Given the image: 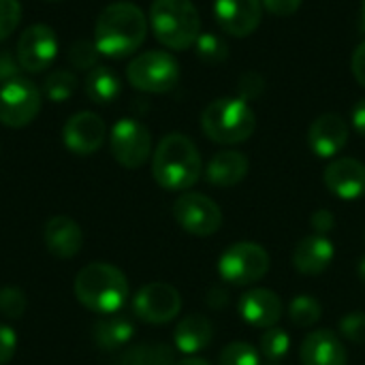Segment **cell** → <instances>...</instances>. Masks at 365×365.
Wrapping results in <instances>:
<instances>
[{
    "mask_svg": "<svg viewBox=\"0 0 365 365\" xmlns=\"http://www.w3.org/2000/svg\"><path fill=\"white\" fill-rule=\"evenodd\" d=\"M361 11H364V21H365V0H364V6H361Z\"/></svg>",
    "mask_w": 365,
    "mask_h": 365,
    "instance_id": "obj_44",
    "label": "cell"
},
{
    "mask_svg": "<svg viewBox=\"0 0 365 365\" xmlns=\"http://www.w3.org/2000/svg\"><path fill=\"white\" fill-rule=\"evenodd\" d=\"M77 302L96 314H115L128 299V280L111 263H90L75 278Z\"/></svg>",
    "mask_w": 365,
    "mask_h": 365,
    "instance_id": "obj_3",
    "label": "cell"
},
{
    "mask_svg": "<svg viewBox=\"0 0 365 365\" xmlns=\"http://www.w3.org/2000/svg\"><path fill=\"white\" fill-rule=\"evenodd\" d=\"M269 272V255L261 244L237 242L227 248L218 261V274L225 282L246 287L259 282Z\"/></svg>",
    "mask_w": 365,
    "mask_h": 365,
    "instance_id": "obj_7",
    "label": "cell"
},
{
    "mask_svg": "<svg viewBox=\"0 0 365 365\" xmlns=\"http://www.w3.org/2000/svg\"><path fill=\"white\" fill-rule=\"evenodd\" d=\"M17 336L9 325H0V365H6L15 357Z\"/></svg>",
    "mask_w": 365,
    "mask_h": 365,
    "instance_id": "obj_35",
    "label": "cell"
},
{
    "mask_svg": "<svg viewBox=\"0 0 365 365\" xmlns=\"http://www.w3.org/2000/svg\"><path fill=\"white\" fill-rule=\"evenodd\" d=\"M115 365H175V357L167 344H139L124 351Z\"/></svg>",
    "mask_w": 365,
    "mask_h": 365,
    "instance_id": "obj_25",
    "label": "cell"
},
{
    "mask_svg": "<svg viewBox=\"0 0 365 365\" xmlns=\"http://www.w3.org/2000/svg\"><path fill=\"white\" fill-rule=\"evenodd\" d=\"M195 51H197L199 60L205 64H220L229 58L227 43L218 34H210V32L199 34V38L195 43Z\"/></svg>",
    "mask_w": 365,
    "mask_h": 365,
    "instance_id": "obj_28",
    "label": "cell"
},
{
    "mask_svg": "<svg viewBox=\"0 0 365 365\" xmlns=\"http://www.w3.org/2000/svg\"><path fill=\"white\" fill-rule=\"evenodd\" d=\"M58 56V36L51 26L47 24H32L28 26L15 47V58L26 73H43L53 64Z\"/></svg>",
    "mask_w": 365,
    "mask_h": 365,
    "instance_id": "obj_11",
    "label": "cell"
},
{
    "mask_svg": "<svg viewBox=\"0 0 365 365\" xmlns=\"http://www.w3.org/2000/svg\"><path fill=\"white\" fill-rule=\"evenodd\" d=\"M340 331L353 344H365V312H351L340 321Z\"/></svg>",
    "mask_w": 365,
    "mask_h": 365,
    "instance_id": "obj_34",
    "label": "cell"
},
{
    "mask_svg": "<svg viewBox=\"0 0 365 365\" xmlns=\"http://www.w3.org/2000/svg\"><path fill=\"white\" fill-rule=\"evenodd\" d=\"M43 92L26 77L0 83V124L6 128L28 126L41 111Z\"/></svg>",
    "mask_w": 365,
    "mask_h": 365,
    "instance_id": "obj_8",
    "label": "cell"
},
{
    "mask_svg": "<svg viewBox=\"0 0 365 365\" xmlns=\"http://www.w3.org/2000/svg\"><path fill=\"white\" fill-rule=\"evenodd\" d=\"M220 365H261V355L248 342H233L222 349Z\"/></svg>",
    "mask_w": 365,
    "mask_h": 365,
    "instance_id": "obj_30",
    "label": "cell"
},
{
    "mask_svg": "<svg viewBox=\"0 0 365 365\" xmlns=\"http://www.w3.org/2000/svg\"><path fill=\"white\" fill-rule=\"evenodd\" d=\"M98 49L94 41H75L68 49V62L75 68H94L98 62Z\"/></svg>",
    "mask_w": 365,
    "mask_h": 365,
    "instance_id": "obj_32",
    "label": "cell"
},
{
    "mask_svg": "<svg viewBox=\"0 0 365 365\" xmlns=\"http://www.w3.org/2000/svg\"><path fill=\"white\" fill-rule=\"evenodd\" d=\"M43 240L56 259H73L83 246V231L73 218L53 216L45 225Z\"/></svg>",
    "mask_w": 365,
    "mask_h": 365,
    "instance_id": "obj_19",
    "label": "cell"
},
{
    "mask_svg": "<svg viewBox=\"0 0 365 365\" xmlns=\"http://www.w3.org/2000/svg\"><path fill=\"white\" fill-rule=\"evenodd\" d=\"M359 276H361V278L365 280V259L361 261V263H359Z\"/></svg>",
    "mask_w": 365,
    "mask_h": 365,
    "instance_id": "obj_43",
    "label": "cell"
},
{
    "mask_svg": "<svg viewBox=\"0 0 365 365\" xmlns=\"http://www.w3.org/2000/svg\"><path fill=\"white\" fill-rule=\"evenodd\" d=\"M351 122H353V128H355L359 135H364L365 137V98L357 101V105L353 107Z\"/></svg>",
    "mask_w": 365,
    "mask_h": 365,
    "instance_id": "obj_40",
    "label": "cell"
},
{
    "mask_svg": "<svg viewBox=\"0 0 365 365\" xmlns=\"http://www.w3.org/2000/svg\"><path fill=\"white\" fill-rule=\"evenodd\" d=\"M148 36V17L133 2L107 4L94 24V45L101 56L126 58L135 53Z\"/></svg>",
    "mask_w": 365,
    "mask_h": 365,
    "instance_id": "obj_1",
    "label": "cell"
},
{
    "mask_svg": "<svg viewBox=\"0 0 365 365\" xmlns=\"http://www.w3.org/2000/svg\"><path fill=\"white\" fill-rule=\"evenodd\" d=\"M175 365H210L205 359H199V357H188V359H184V361H180V364Z\"/></svg>",
    "mask_w": 365,
    "mask_h": 365,
    "instance_id": "obj_42",
    "label": "cell"
},
{
    "mask_svg": "<svg viewBox=\"0 0 365 365\" xmlns=\"http://www.w3.org/2000/svg\"><path fill=\"white\" fill-rule=\"evenodd\" d=\"M351 68H353V75L355 79L365 88V41L357 45V49L353 51V58H351Z\"/></svg>",
    "mask_w": 365,
    "mask_h": 365,
    "instance_id": "obj_39",
    "label": "cell"
},
{
    "mask_svg": "<svg viewBox=\"0 0 365 365\" xmlns=\"http://www.w3.org/2000/svg\"><path fill=\"white\" fill-rule=\"evenodd\" d=\"M267 365H280V364H274V361H269V364H267Z\"/></svg>",
    "mask_w": 365,
    "mask_h": 365,
    "instance_id": "obj_45",
    "label": "cell"
},
{
    "mask_svg": "<svg viewBox=\"0 0 365 365\" xmlns=\"http://www.w3.org/2000/svg\"><path fill=\"white\" fill-rule=\"evenodd\" d=\"M248 175V158L235 150H222L205 165V180L218 188L237 186Z\"/></svg>",
    "mask_w": 365,
    "mask_h": 365,
    "instance_id": "obj_20",
    "label": "cell"
},
{
    "mask_svg": "<svg viewBox=\"0 0 365 365\" xmlns=\"http://www.w3.org/2000/svg\"><path fill=\"white\" fill-rule=\"evenodd\" d=\"M321 314H323V308H321L319 299L312 297V295H297L289 306L291 323L297 325V327H304V329L319 323Z\"/></svg>",
    "mask_w": 365,
    "mask_h": 365,
    "instance_id": "obj_27",
    "label": "cell"
},
{
    "mask_svg": "<svg viewBox=\"0 0 365 365\" xmlns=\"http://www.w3.org/2000/svg\"><path fill=\"white\" fill-rule=\"evenodd\" d=\"M299 359L302 365H346V349L334 331L319 329L302 342Z\"/></svg>",
    "mask_w": 365,
    "mask_h": 365,
    "instance_id": "obj_18",
    "label": "cell"
},
{
    "mask_svg": "<svg viewBox=\"0 0 365 365\" xmlns=\"http://www.w3.org/2000/svg\"><path fill=\"white\" fill-rule=\"evenodd\" d=\"M242 319L257 329H272L282 317V299L269 289H252L240 297Z\"/></svg>",
    "mask_w": 365,
    "mask_h": 365,
    "instance_id": "obj_17",
    "label": "cell"
},
{
    "mask_svg": "<svg viewBox=\"0 0 365 365\" xmlns=\"http://www.w3.org/2000/svg\"><path fill=\"white\" fill-rule=\"evenodd\" d=\"M263 15L261 0H214V17L218 26L231 36H250Z\"/></svg>",
    "mask_w": 365,
    "mask_h": 365,
    "instance_id": "obj_14",
    "label": "cell"
},
{
    "mask_svg": "<svg viewBox=\"0 0 365 365\" xmlns=\"http://www.w3.org/2000/svg\"><path fill=\"white\" fill-rule=\"evenodd\" d=\"M201 128L207 139L220 145H235L252 137L257 115L244 98H216L201 113Z\"/></svg>",
    "mask_w": 365,
    "mask_h": 365,
    "instance_id": "obj_5",
    "label": "cell"
},
{
    "mask_svg": "<svg viewBox=\"0 0 365 365\" xmlns=\"http://www.w3.org/2000/svg\"><path fill=\"white\" fill-rule=\"evenodd\" d=\"M214 340V325L203 314H188L184 317L173 334L175 349L184 355H197L205 351Z\"/></svg>",
    "mask_w": 365,
    "mask_h": 365,
    "instance_id": "obj_22",
    "label": "cell"
},
{
    "mask_svg": "<svg viewBox=\"0 0 365 365\" xmlns=\"http://www.w3.org/2000/svg\"><path fill=\"white\" fill-rule=\"evenodd\" d=\"M203 163L197 145L182 133L160 139L152 156V175L165 190H188L201 178Z\"/></svg>",
    "mask_w": 365,
    "mask_h": 365,
    "instance_id": "obj_2",
    "label": "cell"
},
{
    "mask_svg": "<svg viewBox=\"0 0 365 365\" xmlns=\"http://www.w3.org/2000/svg\"><path fill=\"white\" fill-rule=\"evenodd\" d=\"M47 2H60V0H47Z\"/></svg>",
    "mask_w": 365,
    "mask_h": 365,
    "instance_id": "obj_46",
    "label": "cell"
},
{
    "mask_svg": "<svg viewBox=\"0 0 365 365\" xmlns=\"http://www.w3.org/2000/svg\"><path fill=\"white\" fill-rule=\"evenodd\" d=\"M83 88H86V96L96 105H109L122 92L120 77L109 66H98V64L90 68Z\"/></svg>",
    "mask_w": 365,
    "mask_h": 365,
    "instance_id": "obj_24",
    "label": "cell"
},
{
    "mask_svg": "<svg viewBox=\"0 0 365 365\" xmlns=\"http://www.w3.org/2000/svg\"><path fill=\"white\" fill-rule=\"evenodd\" d=\"M137 319L150 325H165L173 321L182 310L180 291L167 282H150L141 287L133 299Z\"/></svg>",
    "mask_w": 365,
    "mask_h": 365,
    "instance_id": "obj_12",
    "label": "cell"
},
{
    "mask_svg": "<svg viewBox=\"0 0 365 365\" xmlns=\"http://www.w3.org/2000/svg\"><path fill=\"white\" fill-rule=\"evenodd\" d=\"M109 148L118 165L124 169H139L152 154V135L139 120L122 118L111 126Z\"/></svg>",
    "mask_w": 365,
    "mask_h": 365,
    "instance_id": "obj_9",
    "label": "cell"
},
{
    "mask_svg": "<svg viewBox=\"0 0 365 365\" xmlns=\"http://www.w3.org/2000/svg\"><path fill=\"white\" fill-rule=\"evenodd\" d=\"M310 150L321 158H334L349 143V124L338 113L319 115L308 130Z\"/></svg>",
    "mask_w": 365,
    "mask_h": 365,
    "instance_id": "obj_16",
    "label": "cell"
},
{
    "mask_svg": "<svg viewBox=\"0 0 365 365\" xmlns=\"http://www.w3.org/2000/svg\"><path fill=\"white\" fill-rule=\"evenodd\" d=\"M26 295L17 287H4L0 289V314L9 321H17L26 312Z\"/></svg>",
    "mask_w": 365,
    "mask_h": 365,
    "instance_id": "obj_31",
    "label": "cell"
},
{
    "mask_svg": "<svg viewBox=\"0 0 365 365\" xmlns=\"http://www.w3.org/2000/svg\"><path fill=\"white\" fill-rule=\"evenodd\" d=\"M310 225L314 229V235L327 237V233L334 231V227H336V218L329 210H317L310 218Z\"/></svg>",
    "mask_w": 365,
    "mask_h": 365,
    "instance_id": "obj_36",
    "label": "cell"
},
{
    "mask_svg": "<svg viewBox=\"0 0 365 365\" xmlns=\"http://www.w3.org/2000/svg\"><path fill=\"white\" fill-rule=\"evenodd\" d=\"M289 349H291V338L284 329L272 327L261 336V353L265 355L267 361H274V364L282 361Z\"/></svg>",
    "mask_w": 365,
    "mask_h": 365,
    "instance_id": "obj_29",
    "label": "cell"
},
{
    "mask_svg": "<svg viewBox=\"0 0 365 365\" xmlns=\"http://www.w3.org/2000/svg\"><path fill=\"white\" fill-rule=\"evenodd\" d=\"M19 68L21 66H19V62H17V58L13 53H9V51L0 53V83L19 77Z\"/></svg>",
    "mask_w": 365,
    "mask_h": 365,
    "instance_id": "obj_38",
    "label": "cell"
},
{
    "mask_svg": "<svg viewBox=\"0 0 365 365\" xmlns=\"http://www.w3.org/2000/svg\"><path fill=\"white\" fill-rule=\"evenodd\" d=\"M135 334L133 321L122 314H107L94 325V342L103 351H118L130 342Z\"/></svg>",
    "mask_w": 365,
    "mask_h": 365,
    "instance_id": "obj_23",
    "label": "cell"
},
{
    "mask_svg": "<svg viewBox=\"0 0 365 365\" xmlns=\"http://www.w3.org/2000/svg\"><path fill=\"white\" fill-rule=\"evenodd\" d=\"M126 79L139 92L165 94L178 86L180 64L169 51L150 49L130 60L126 66Z\"/></svg>",
    "mask_w": 365,
    "mask_h": 365,
    "instance_id": "obj_6",
    "label": "cell"
},
{
    "mask_svg": "<svg viewBox=\"0 0 365 365\" xmlns=\"http://www.w3.org/2000/svg\"><path fill=\"white\" fill-rule=\"evenodd\" d=\"M21 21L19 0H0V43L6 41Z\"/></svg>",
    "mask_w": 365,
    "mask_h": 365,
    "instance_id": "obj_33",
    "label": "cell"
},
{
    "mask_svg": "<svg viewBox=\"0 0 365 365\" xmlns=\"http://www.w3.org/2000/svg\"><path fill=\"white\" fill-rule=\"evenodd\" d=\"M325 186L344 201H355L365 195V165L357 158H336L325 167Z\"/></svg>",
    "mask_w": 365,
    "mask_h": 365,
    "instance_id": "obj_15",
    "label": "cell"
},
{
    "mask_svg": "<svg viewBox=\"0 0 365 365\" xmlns=\"http://www.w3.org/2000/svg\"><path fill=\"white\" fill-rule=\"evenodd\" d=\"M105 122L94 111H77L62 126L64 145L77 156H90L105 143Z\"/></svg>",
    "mask_w": 365,
    "mask_h": 365,
    "instance_id": "obj_13",
    "label": "cell"
},
{
    "mask_svg": "<svg viewBox=\"0 0 365 365\" xmlns=\"http://www.w3.org/2000/svg\"><path fill=\"white\" fill-rule=\"evenodd\" d=\"M261 2L272 15H278V17L293 15L302 6V0H261Z\"/></svg>",
    "mask_w": 365,
    "mask_h": 365,
    "instance_id": "obj_37",
    "label": "cell"
},
{
    "mask_svg": "<svg viewBox=\"0 0 365 365\" xmlns=\"http://www.w3.org/2000/svg\"><path fill=\"white\" fill-rule=\"evenodd\" d=\"M334 261V244L323 235L302 240L293 250V267L306 276L323 274Z\"/></svg>",
    "mask_w": 365,
    "mask_h": 365,
    "instance_id": "obj_21",
    "label": "cell"
},
{
    "mask_svg": "<svg viewBox=\"0 0 365 365\" xmlns=\"http://www.w3.org/2000/svg\"><path fill=\"white\" fill-rule=\"evenodd\" d=\"M173 216L178 225L197 237L214 235L222 225V212L216 201L201 192H184L173 203Z\"/></svg>",
    "mask_w": 365,
    "mask_h": 365,
    "instance_id": "obj_10",
    "label": "cell"
},
{
    "mask_svg": "<svg viewBox=\"0 0 365 365\" xmlns=\"http://www.w3.org/2000/svg\"><path fill=\"white\" fill-rule=\"evenodd\" d=\"M207 304H210L212 308H216V310L225 308V306L229 304V295H227V291H225V289H220V287H212V289L207 291Z\"/></svg>",
    "mask_w": 365,
    "mask_h": 365,
    "instance_id": "obj_41",
    "label": "cell"
},
{
    "mask_svg": "<svg viewBox=\"0 0 365 365\" xmlns=\"http://www.w3.org/2000/svg\"><path fill=\"white\" fill-rule=\"evenodd\" d=\"M154 36L167 49H190L201 34V17L190 0H154L150 6Z\"/></svg>",
    "mask_w": 365,
    "mask_h": 365,
    "instance_id": "obj_4",
    "label": "cell"
},
{
    "mask_svg": "<svg viewBox=\"0 0 365 365\" xmlns=\"http://www.w3.org/2000/svg\"><path fill=\"white\" fill-rule=\"evenodd\" d=\"M77 83L79 81H77L75 73H71L68 68H56L47 75V79L43 83V94L51 103H64L75 94Z\"/></svg>",
    "mask_w": 365,
    "mask_h": 365,
    "instance_id": "obj_26",
    "label": "cell"
}]
</instances>
